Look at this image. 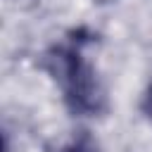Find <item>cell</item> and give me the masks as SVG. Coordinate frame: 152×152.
<instances>
[{"label": "cell", "mask_w": 152, "mask_h": 152, "mask_svg": "<svg viewBox=\"0 0 152 152\" xmlns=\"http://www.w3.org/2000/svg\"><path fill=\"white\" fill-rule=\"evenodd\" d=\"M142 112L152 119V86L147 88V93H145V100H142Z\"/></svg>", "instance_id": "3"}, {"label": "cell", "mask_w": 152, "mask_h": 152, "mask_svg": "<svg viewBox=\"0 0 152 152\" xmlns=\"http://www.w3.org/2000/svg\"><path fill=\"white\" fill-rule=\"evenodd\" d=\"M95 2H114V0H95Z\"/></svg>", "instance_id": "4"}, {"label": "cell", "mask_w": 152, "mask_h": 152, "mask_svg": "<svg viewBox=\"0 0 152 152\" xmlns=\"http://www.w3.org/2000/svg\"><path fill=\"white\" fill-rule=\"evenodd\" d=\"M59 152H95V145H93V140L88 135H81V138L71 140L69 145H64Z\"/></svg>", "instance_id": "2"}, {"label": "cell", "mask_w": 152, "mask_h": 152, "mask_svg": "<svg viewBox=\"0 0 152 152\" xmlns=\"http://www.w3.org/2000/svg\"><path fill=\"white\" fill-rule=\"evenodd\" d=\"M43 69L59 83L66 104L76 114H97L104 107V93L97 83L95 69L81 52V40L55 45L43 55Z\"/></svg>", "instance_id": "1"}]
</instances>
